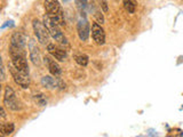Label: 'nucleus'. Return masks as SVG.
<instances>
[{
  "instance_id": "13",
  "label": "nucleus",
  "mask_w": 183,
  "mask_h": 137,
  "mask_svg": "<svg viewBox=\"0 0 183 137\" xmlns=\"http://www.w3.org/2000/svg\"><path fill=\"white\" fill-rule=\"evenodd\" d=\"M41 85L43 87H45L46 89H55L59 87V80H55L51 76H45L41 78Z\"/></svg>"
},
{
  "instance_id": "18",
  "label": "nucleus",
  "mask_w": 183,
  "mask_h": 137,
  "mask_svg": "<svg viewBox=\"0 0 183 137\" xmlns=\"http://www.w3.org/2000/svg\"><path fill=\"white\" fill-rule=\"evenodd\" d=\"M95 18H96V21H97V23L100 24H103L104 23V17H103V15L100 13V12H96L95 13Z\"/></svg>"
},
{
  "instance_id": "16",
  "label": "nucleus",
  "mask_w": 183,
  "mask_h": 137,
  "mask_svg": "<svg viewBox=\"0 0 183 137\" xmlns=\"http://www.w3.org/2000/svg\"><path fill=\"white\" fill-rule=\"evenodd\" d=\"M122 2H124V7H125V9H126L129 14H133V13L135 12V5H134V2H133L132 0H122Z\"/></svg>"
},
{
  "instance_id": "8",
  "label": "nucleus",
  "mask_w": 183,
  "mask_h": 137,
  "mask_svg": "<svg viewBox=\"0 0 183 137\" xmlns=\"http://www.w3.org/2000/svg\"><path fill=\"white\" fill-rule=\"evenodd\" d=\"M92 38L100 46L105 43V32L103 30V27L100 25L97 22L92 24Z\"/></svg>"
},
{
  "instance_id": "11",
  "label": "nucleus",
  "mask_w": 183,
  "mask_h": 137,
  "mask_svg": "<svg viewBox=\"0 0 183 137\" xmlns=\"http://www.w3.org/2000/svg\"><path fill=\"white\" fill-rule=\"evenodd\" d=\"M44 61H45V64L47 65L48 71L51 72V74L55 76V77H57V76L61 74V72H62L61 66L59 65V63H57L56 61L53 60L51 56H45Z\"/></svg>"
},
{
  "instance_id": "17",
  "label": "nucleus",
  "mask_w": 183,
  "mask_h": 137,
  "mask_svg": "<svg viewBox=\"0 0 183 137\" xmlns=\"http://www.w3.org/2000/svg\"><path fill=\"white\" fill-rule=\"evenodd\" d=\"M100 1V6H101V9L104 12V13H108L109 12V6H108V2L106 0H98Z\"/></svg>"
},
{
  "instance_id": "14",
  "label": "nucleus",
  "mask_w": 183,
  "mask_h": 137,
  "mask_svg": "<svg viewBox=\"0 0 183 137\" xmlns=\"http://www.w3.org/2000/svg\"><path fill=\"white\" fill-rule=\"evenodd\" d=\"M14 129H15V126L13 122H4L0 126V134L2 136H8L14 131Z\"/></svg>"
},
{
  "instance_id": "2",
  "label": "nucleus",
  "mask_w": 183,
  "mask_h": 137,
  "mask_svg": "<svg viewBox=\"0 0 183 137\" xmlns=\"http://www.w3.org/2000/svg\"><path fill=\"white\" fill-rule=\"evenodd\" d=\"M44 6L46 12H47V15L49 16V18L52 19L53 22H55L60 26H63L65 24L64 23L63 10H62L59 0H45Z\"/></svg>"
},
{
  "instance_id": "5",
  "label": "nucleus",
  "mask_w": 183,
  "mask_h": 137,
  "mask_svg": "<svg viewBox=\"0 0 183 137\" xmlns=\"http://www.w3.org/2000/svg\"><path fill=\"white\" fill-rule=\"evenodd\" d=\"M32 26H33V31H35V34L38 39V41L40 43H44V45H48V40H49V31L47 29V26L45 25L44 22H40L39 19H35L33 23H32Z\"/></svg>"
},
{
  "instance_id": "20",
  "label": "nucleus",
  "mask_w": 183,
  "mask_h": 137,
  "mask_svg": "<svg viewBox=\"0 0 183 137\" xmlns=\"http://www.w3.org/2000/svg\"><path fill=\"white\" fill-rule=\"evenodd\" d=\"M1 80H5V68H4V64H1Z\"/></svg>"
},
{
  "instance_id": "12",
  "label": "nucleus",
  "mask_w": 183,
  "mask_h": 137,
  "mask_svg": "<svg viewBox=\"0 0 183 137\" xmlns=\"http://www.w3.org/2000/svg\"><path fill=\"white\" fill-rule=\"evenodd\" d=\"M10 46L15 47V48H20V49H24L25 50L26 46V39L21 32H15L10 38Z\"/></svg>"
},
{
  "instance_id": "15",
  "label": "nucleus",
  "mask_w": 183,
  "mask_h": 137,
  "mask_svg": "<svg viewBox=\"0 0 183 137\" xmlns=\"http://www.w3.org/2000/svg\"><path fill=\"white\" fill-rule=\"evenodd\" d=\"M75 61L78 63L80 66H87L89 63V58L85 54H76L75 55Z\"/></svg>"
},
{
  "instance_id": "1",
  "label": "nucleus",
  "mask_w": 183,
  "mask_h": 137,
  "mask_svg": "<svg viewBox=\"0 0 183 137\" xmlns=\"http://www.w3.org/2000/svg\"><path fill=\"white\" fill-rule=\"evenodd\" d=\"M9 55H10L13 65L17 68L20 72L29 76V65H27V61H26L25 50L9 46Z\"/></svg>"
},
{
  "instance_id": "22",
  "label": "nucleus",
  "mask_w": 183,
  "mask_h": 137,
  "mask_svg": "<svg viewBox=\"0 0 183 137\" xmlns=\"http://www.w3.org/2000/svg\"><path fill=\"white\" fill-rule=\"evenodd\" d=\"M64 1H69V0H64Z\"/></svg>"
},
{
  "instance_id": "10",
  "label": "nucleus",
  "mask_w": 183,
  "mask_h": 137,
  "mask_svg": "<svg viewBox=\"0 0 183 137\" xmlns=\"http://www.w3.org/2000/svg\"><path fill=\"white\" fill-rule=\"evenodd\" d=\"M29 56H30L31 62L35 65H40V63H41V61H40V51H39V48L37 46V43L35 40H32V39L29 41Z\"/></svg>"
},
{
  "instance_id": "7",
  "label": "nucleus",
  "mask_w": 183,
  "mask_h": 137,
  "mask_svg": "<svg viewBox=\"0 0 183 137\" xmlns=\"http://www.w3.org/2000/svg\"><path fill=\"white\" fill-rule=\"evenodd\" d=\"M77 32H78V37L81 41H86L89 38V33H90V29H89V23H88L86 17H81L78 21L77 24Z\"/></svg>"
},
{
  "instance_id": "9",
  "label": "nucleus",
  "mask_w": 183,
  "mask_h": 137,
  "mask_svg": "<svg viewBox=\"0 0 183 137\" xmlns=\"http://www.w3.org/2000/svg\"><path fill=\"white\" fill-rule=\"evenodd\" d=\"M47 50L55 60L60 61V62H64L67 60V56H68L67 51L61 47H59L57 45H55V43H48L47 45Z\"/></svg>"
},
{
  "instance_id": "3",
  "label": "nucleus",
  "mask_w": 183,
  "mask_h": 137,
  "mask_svg": "<svg viewBox=\"0 0 183 137\" xmlns=\"http://www.w3.org/2000/svg\"><path fill=\"white\" fill-rule=\"evenodd\" d=\"M44 23H45V25L47 26V29H48V31H49V33H51V37H52L56 43H59L60 45L68 46V40H67L65 35L63 34V32L61 31L59 24H56L55 22H53L48 15L44 16Z\"/></svg>"
},
{
  "instance_id": "6",
  "label": "nucleus",
  "mask_w": 183,
  "mask_h": 137,
  "mask_svg": "<svg viewBox=\"0 0 183 137\" xmlns=\"http://www.w3.org/2000/svg\"><path fill=\"white\" fill-rule=\"evenodd\" d=\"M9 71H10V74H12V77H13V79H14V81H15L16 85L20 86V87L23 88V89L29 88V86H30L29 76H26L24 73L20 72L15 66H14V68L9 66Z\"/></svg>"
},
{
  "instance_id": "4",
  "label": "nucleus",
  "mask_w": 183,
  "mask_h": 137,
  "mask_svg": "<svg viewBox=\"0 0 183 137\" xmlns=\"http://www.w3.org/2000/svg\"><path fill=\"white\" fill-rule=\"evenodd\" d=\"M4 105L6 107H8L12 111H21L22 110V104L17 100L16 94L14 92V89L10 86H6L5 90H4Z\"/></svg>"
},
{
  "instance_id": "19",
  "label": "nucleus",
  "mask_w": 183,
  "mask_h": 137,
  "mask_svg": "<svg viewBox=\"0 0 183 137\" xmlns=\"http://www.w3.org/2000/svg\"><path fill=\"white\" fill-rule=\"evenodd\" d=\"M87 2L88 0H76V4L78 5V7H80V8H85L87 6Z\"/></svg>"
},
{
  "instance_id": "21",
  "label": "nucleus",
  "mask_w": 183,
  "mask_h": 137,
  "mask_svg": "<svg viewBox=\"0 0 183 137\" xmlns=\"http://www.w3.org/2000/svg\"><path fill=\"white\" fill-rule=\"evenodd\" d=\"M4 118H6V112H5L4 107H1V119H4Z\"/></svg>"
}]
</instances>
